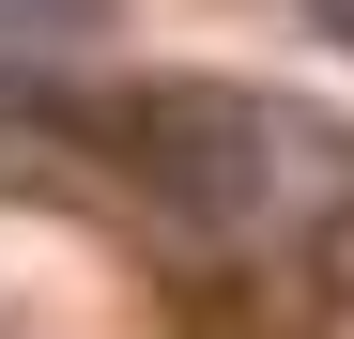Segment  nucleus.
<instances>
[{"instance_id": "nucleus-1", "label": "nucleus", "mask_w": 354, "mask_h": 339, "mask_svg": "<svg viewBox=\"0 0 354 339\" xmlns=\"http://www.w3.org/2000/svg\"><path fill=\"white\" fill-rule=\"evenodd\" d=\"M108 0H0V62H46V46H93Z\"/></svg>"}]
</instances>
